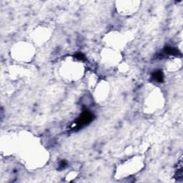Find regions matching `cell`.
Here are the masks:
<instances>
[{
  "instance_id": "6da1fadb",
  "label": "cell",
  "mask_w": 183,
  "mask_h": 183,
  "mask_svg": "<svg viewBox=\"0 0 183 183\" xmlns=\"http://www.w3.org/2000/svg\"><path fill=\"white\" fill-rule=\"evenodd\" d=\"M94 117H95V116L93 115V114L90 113V112H87V111H85L77 119L74 127L77 128H81L82 127L90 123L92 121V119H94Z\"/></svg>"
},
{
  "instance_id": "7a4b0ae2",
  "label": "cell",
  "mask_w": 183,
  "mask_h": 183,
  "mask_svg": "<svg viewBox=\"0 0 183 183\" xmlns=\"http://www.w3.org/2000/svg\"><path fill=\"white\" fill-rule=\"evenodd\" d=\"M164 52H165L166 54H170V55L173 56H178L180 55V52H179V50L176 48H174V47H165L164 49Z\"/></svg>"
},
{
  "instance_id": "3957f363",
  "label": "cell",
  "mask_w": 183,
  "mask_h": 183,
  "mask_svg": "<svg viewBox=\"0 0 183 183\" xmlns=\"http://www.w3.org/2000/svg\"><path fill=\"white\" fill-rule=\"evenodd\" d=\"M152 77L155 81L158 82H162L164 80V75L163 73L161 71H157L152 74Z\"/></svg>"
},
{
  "instance_id": "277c9868",
  "label": "cell",
  "mask_w": 183,
  "mask_h": 183,
  "mask_svg": "<svg viewBox=\"0 0 183 183\" xmlns=\"http://www.w3.org/2000/svg\"><path fill=\"white\" fill-rule=\"evenodd\" d=\"M75 57L78 60H85V57L84 56V54H82V53H78L75 55Z\"/></svg>"
},
{
  "instance_id": "5b68a950",
  "label": "cell",
  "mask_w": 183,
  "mask_h": 183,
  "mask_svg": "<svg viewBox=\"0 0 183 183\" xmlns=\"http://www.w3.org/2000/svg\"><path fill=\"white\" fill-rule=\"evenodd\" d=\"M66 165H67V162H66V161L62 160L60 163V168H64Z\"/></svg>"
}]
</instances>
